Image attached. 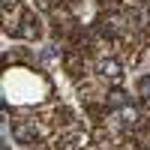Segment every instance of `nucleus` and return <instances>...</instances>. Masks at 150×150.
<instances>
[{
	"mask_svg": "<svg viewBox=\"0 0 150 150\" xmlns=\"http://www.w3.org/2000/svg\"><path fill=\"white\" fill-rule=\"evenodd\" d=\"M105 105H108L111 111H117V108H123V105H129V93L123 90V87H111L108 96H105Z\"/></svg>",
	"mask_w": 150,
	"mask_h": 150,
	"instance_id": "1",
	"label": "nucleus"
},
{
	"mask_svg": "<svg viewBox=\"0 0 150 150\" xmlns=\"http://www.w3.org/2000/svg\"><path fill=\"white\" fill-rule=\"evenodd\" d=\"M99 72H102L105 78H120L123 66H120V60H114V57H102V60H99Z\"/></svg>",
	"mask_w": 150,
	"mask_h": 150,
	"instance_id": "2",
	"label": "nucleus"
},
{
	"mask_svg": "<svg viewBox=\"0 0 150 150\" xmlns=\"http://www.w3.org/2000/svg\"><path fill=\"white\" fill-rule=\"evenodd\" d=\"M117 120H120V126H135V123H138V111H135V105L129 102V105L117 108Z\"/></svg>",
	"mask_w": 150,
	"mask_h": 150,
	"instance_id": "3",
	"label": "nucleus"
},
{
	"mask_svg": "<svg viewBox=\"0 0 150 150\" xmlns=\"http://www.w3.org/2000/svg\"><path fill=\"white\" fill-rule=\"evenodd\" d=\"M138 93L144 99H150V75H144V78H138Z\"/></svg>",
	"mask_w": 150,
	"mask_h": 150,
	"instance_id": "4",
	"label": "nucleus"
},
{
	"mask_svg": "<svg viewBox=\"0 0 150 150\" xmlns=\"http://www.w3.org/2000/svg\"><path fill=\"white\" fill-rule=\"evenodd\" d=\"M18 138L21 141H30V126H18Z\"/></svg>",
	"mask_w": 150,
	"mask_h": 150,
	"instance_id": "5",
	"label": "nucleus"
},
{
	"mask_svg": "<svg viewBox=\"0 0 150 150\" xmlns=\"http://www.w3.org/2000/svg\"><path fill=\"white\" fill-rule=\"evenodd\" d=\"M0 3H3V9H9V6H15L18 0H0Z\"/></svg>",
	"mask_w": 150,
	"mask_h": 150,
	"instance_id": "6",
	"label": "nucleus"
}]
</instances>
